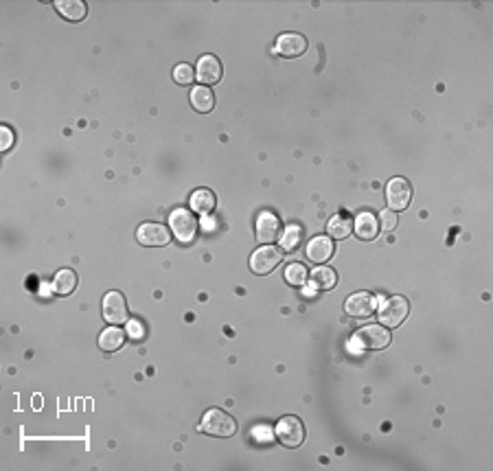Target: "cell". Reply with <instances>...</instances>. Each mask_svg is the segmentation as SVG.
Here are the masks:
<instances>
[{"label": "cell", "mask_w": 493, "mask_h": 471, "mask_svg": "<svg viewBox=\"0 0 493 471\" xmlns=\"http://www.w3.org/2000/svg\"><path fill=\"white\" fill-rule=\"evenodd\" d=\"M200 430L204 434L220 436V439H231V436H235V432H237V423L228 412H224L220 408H211L204 412Z\"/></svg>", "instance_id": "6da1fadb"}, {"label": "cell", "mask_w": 493, "mask_h": 471, "mask_svg": "<svg viewBox=\"0 0 493 471\" xmlns=\"http://www.w3.org/2000/svg\"><path fill=\"white\" fill-rule=\"evenodd\" d=\"M353 340L360 344L362 349L369 351H382L391 344V331L384 325H366L355 331Z\"/></svg>", "instance_id": "7a4b0ae2"}, {"label": "cell", "mask_w": 493, "mask_h": 471, "mask_svg": "<svg viewBox=\"0 0 493 471\" xmlns=\"http://www.w3.org/2000/svg\"><path fill=\"white\" fill-rule=\"evenodd\" d=\"M408 312H410V305L406 298L401 296H393L388 298V301L380 307V323L384 327H399L404 320L408 318Z\"/></svg>", "instance_id": "3957f363"}, {"label": "cell", "mask_w": 493, "mask_h": 471, "mask_svg": "<svg viewBox=\"0 0 493 471\" xmlns=\"http://www.w3.org/2000/svg\"><path fill=\"white\" fill-rule=\"evenodd\" d=\"M274 432H277V439L285 447H301V443L305 441V428H303L301 419H296V417H283L277 423Z\"/></svg>", "instance_id": "277c9868"}, {"label": "cell", "mask_w": 493, "mask_h": 471, "mask_svg": "<svg viewBox=\"0 0 493 471\" xmlns=\"http://www.w3.org/2000/svg\"><path fill=\"white\" fill-rule=\"evenodd\" d=\"M386 202L391 211H406L412 202V187L404 178H393L386 187Z\"/></svg>", "instance_id": "5b68a950"}, {"label": "cell", "mask_w": 493, "mask_h": 471, "mask_svg": "<svg viewBox=\"0 0 493 471\" xmlns=\"http://www.w3.org/2000/svg\"><path fill=\"white\" fill-rule=\"evenodd\" d=\"M169 226L180 241H191L198 233L196 215H193L191 211H187V209H178V211L171 213L169 215Z\"/></svg>", "instance_id": "8992f818"}, {"label": "cell", "mask_w": 493, "mask_h": 471, "mask_svg": "<svg viewBox=\"0 0 493 471\" xmlns=\"http://www.w3.org/2000/svg\"><path fill=\"white\" fill-rule=\"evenodd\" d=\"M281 263V252L274 246H261L252 252L250 268L255 274H270Z\"/></svg>", "instance_id": "52a82bcc"}, {"label": "cell", "mask_w": 493, "mask_h": 471, "mask_svg": "<svg viewBox=\"0 0 493 471\" xmlns=\"http://www.w3.org/2000/svg\"><path fill=\"white\" fill-rule=\"evenodd\" d=\"M281 231H283V226H281V220L277 215L268 213V211L259 213V217H257V239L263 246H270V244H274V241H279Z\"/></svg>", "instance_id": "ba28073f"}, {"label": "cell", "mask_w": 493, "mask_h": 471, "mask_svg": "<svg viewBox=\"0 0 493 471\" xmlns=\"http://www.w3.org/2000/svg\"><path fill=\"white\" fill-rule=\"evenodd\" d=\"M136 239H139V244L147 246V248H160V246H167L171 241V233L165 224H143L139 226V231H136Z\"/></svg>", "instance_id": "9c48e42d"}, {"label": "cell", "mask_w": 493, "mask_h": 471, "mask_svg": "<svg viewBox=\"0 0 493 471\" xmlns=\"http://www.w3.org/2000/svg\"><path fill=\"white\" fill-rule=\"evenodd\" d=\"M103 318L110 325H123L128 320V305L121 292H108L103 296Z\"/></svg>", "instance_id": "30bf717a"}, {"label": "cell", "mask_w": 493, "mask_h": 471, "mask_svg": "<svg viewBox=\"0 0 493 471\" xmlns=\"http://www.w3.org/2000/svg\"><path fill=\"white\" fill-rule=\"evenodd\" d=\"M345 309L353 318H371L377 309V298L371 292H358L347 298Z\"/></svg>", "instance_id": "8fae6325"}, {"label": "cell", "mask_w": 493, "mask_h": 471, "mask_svg": "<svg viewBox=\"0 0 493 471\" xmlns=\"http://www.w3.org/2000/svg\"><path fill=\"white\" fill-rule=\"evenodd\" d=\"M274 51L283 57H301L307 51V40L301 33H283V36L277 38Z\"/></svg>", "instance_id": "7c38bea8"}, {"label": "cell", "mask_w": 493, "mask_h": 471, "mask_svg": "<svg viewBox=\"0 0 493 471\" xmlns=\"http://www.w3.org/2000/svg\"><path fill=\"white\" fill-rule=\"evenodd\" d=\"M196 75H198V82H202V84H217L224 75L222 62L217 60L215 55H204L198 62Z\"/></svg>", "instance_id": "4fadbf2b"}, {"label": "cell", "mask_w": 493, "mask_h": 471, "mask_svg": "<svg viewBox=\"0 0 493 471\" xmlns=\"http://www.w3.org/2000/svg\"><path fill=\"white\" fill-rule=\"evenodd\" d=\"M307 257L314 263H327L331 257H334V239L325 237V235L314 237L307 246Z\"/></svg>", "instance_id": "5bb4252c"}, {"label": "cell", "mask_w": 493, "mask_h": 471, "mask_svg": "<svg viewBox=\"0 0 493 471\" xmlns=\"http://www.w3.org/2000/svg\"><path fill=\"white\" fill-rule=\"evenodd\" d=\"M355 233H358L360 239L364 241H373L377 237V233H380V220L373 215V213H360L358 217H355Z\"/></svg>", "instance_id": "9a60e30c"}, {"label": "cell", "mask_w": 493, "mask_h": 471, "mask_svg": "<svg viewBox=\"0 0 493 471\" xmlns=\"http://www.w3.org/2000/svg\"><path fill=\"white\" fill-rule=\"evenodd\" d=\"M55 9L60 11L62 18L71 20V22H82L88 14L86 3H82V0H57Z\"/></svg>", "instance_id": "2e32d148"}, {"label": "cell", "mask_w": 493, "mask_h": 471, "mask_svg": "<svg viewBox=\"0 0 493 471\" xmlns=\"http://www.w3.org/2000/svg\"><path fill=\"white\" fill-rule=\"evenodd\" d=\"M191 106H193V110L200 112V114H209V112L215 108V95H213L206 86L193 88V93H191Z\"/></svg>", "instance_id": "e0dca14e"}, {"label": "cell", "mask_w": 493, "mask_h": 471, "mask_svg": "<svg viewBox=\"0 0 493 471\" xmlns=\"http://www.w3.org/2000/svg\"><path fill=\"white\" fill-rule=\"evenodd\" d=\"M309 281H312V287L314 290H323V292H327V290H331V287H336V283H338V274H336V270H331V268H316L314 272H312V277H309Z\"/></svg>", "instance_id": "ac0fdd59"}, {"label": "cell", "mask_w": 493, "mask_h": 471, "mask_svg": "<svg viewBox=\"0 0 493 471\" xmlns=\"http://www.w3.org/2000/svg\"><path fill=\"white\" fill-rule=\"evenodd\" d=\"M77 287V274L71 270H60L53 279V292L57 296H68L73 294Z\"/></svg>", "instance_id": "d6986e66"}, {"label": "cell", "mask_w": 493, "mask_h": 471, "mask_svg": "<svg viewBox=\"0 0 493 471\" xmlns=\"http://www.w3.org/2000/svg\"><path fill=\"white\" fill-rule=\"evenodd\" d=\"M123 342H125V331L119 329V327H108V329L99 336V347H101L103 351H108V353L119 351V349L123 347Z\"/></svg>", "instance_id": "ffe728a7"}, {"label": "cell", "mask_w": 493, "mask_h": 471, "mask_svg": "<svg viewBox=\"0 0 493 471\" xmlns=\"http://www.w3.org/2000/svg\"><path fill=\"white\" fill-rule=\"evenodd\" d=\"M191 209L200 215H209L215 209V195L209 189H198L191 193Z\"/></svg>", "instance_id": "44dd1931"}, {"label": "cell", "mask_w": 493, "mask_h": 471, "mask_svg": "<svg viewBox=\"0 0 493 471\" xmlns=\"http://www.w3.org/2000/svg\"><path fill=\"white\" fill-rule=\"evenodd\" d=\"M327 231L331 239H347L353 233V220H349L347 215H336L329 220Z\"/></svg>", "instance_id": "7402d4cb"}, {"label": "cell", "mask_w": 493, "mask_h": 471, "mask_svg": "<svg viewBox=\"0 0 493 471\" xmlns=\"http://www.w3.org/2000/svg\"><path fill=\"white\" fill-rule=\"evenodd\" d=\"M285 281L294 287H301L307 283V268L303 263H290L288 268H285Z\"/></svg>", "instance_id": "603a6c76"}, {"label": "cell", "mask_w": 493, "mask_h": 471, "mask_svg": "<svg viewBox=\"0 0 493 471\" xmlns=\"http://www.w3.org/2000/svg\"><path fill=\"white\" fill-rule=\"evenodd\" d=\"M301 228L298 226H288V231H285V235L279 239L281 241V246L285 250H296L298 246H301Z\"/></svg>", "instance_id": "cb8c5ba5"}, {"label": "cell", "mask_w": 493, "mask_h": 471, "mask_svg": "<svg viewBox=\"0 0 493 471\" xmlns=\"http://www.w3.org/2000/svg\"><path fill=\"white\" fill-rule=\"evenodd\" d=\"M193 77H196V71H193L191 64H178L174 68V79L180 86H189L193 82Z\"/></svg>", "instance_id": "d4e9b609"}, {"label": "cell", "mask_w": 493, "mask_h": 471, "mask_svg": "<svg viewBox=\"0 0 493 471\" xmlns=\"http://www.w3.org/2000/svg\"><path fill=\"white\" fill-rule=\"evenodd\" d=\"M380 228H384L386 233H393L395 228H397V215H395V211H382V215H380Z\"/></svg>", "instance_id": "484cf974"}, {"label": "cell", "mask_w": 493, "mask_h": 471, "mask_svg": "<svg viewBox=\"0 0 493 471\" xmlns=\"http://www.w3.org/2000/svg\"><path fill=\"white\" fill-rule=\"evenodd\" d=\"M0 132H3V136H0V147H3V152H5V149L11 147V141H14V136H11L9 128H3Z\"/></svg>", "instance_id": "4316f807"}, {"label": "cell", "mask_w": 493, "mask_h": 471, "mask_svg": "<svg viewBox=\"0 0 493 471\" xmlns=\"http://www.w3.org/2000/svg\"><path fill=\"white\" fill-rule=\"evenodd\" d=\"M130 336H132V338H143V327H141V323L132 320V323H130Z\"/></svg>", "instance_id": "83f0119b"}]
</instances>
